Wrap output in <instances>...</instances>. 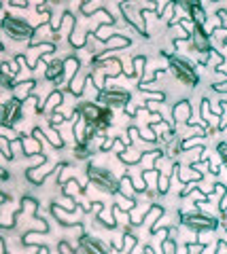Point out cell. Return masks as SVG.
Listing matches in <instances>:
<instances>
[{
    "label": "cell",
    "mask_w": 227,
    "mask_h": 254,
    "mask_svg": "<svg viewBox=\"0 0 227 254\" xmlns=\"http://www.w3.org/2000/svg\"><path fill=\"white\" fill-rule=\"evenodd\" d=\"M93 66H100V68H102L106 78L119 76L123 70H125L119 58H96V60H93Z\"/></svg>",
    "instance_id": "10"
},
{
    "label": "cell",
    "mask_w": 227,
    "mask_h": 254,
    "mask_svg": "<svg viewBox=\"0 0 227 254\" xmlns=\"http://www.w3.org/2000/svg\"><path fill=\"white\" fill-rule=\"evenodd\" d=\"M0 254H9V250H6V240H4V237H0Z\"/></svg>",
    "instance_id": "43"
},
{
    "label": "cell",
    "mask_w": 227,
    "mask_h": 254,
    "mask_svg": "<svg viewBox=\"0 0 227 254\" xmlns=\"http://www.w3.org/2000/svg\"><path fill=\"white\" fill-rule=\"evenodd\" d=\"M0 146H2V155L4 159H13V150H11V144L6 138H0Z\"/></svg>",
    "instance_id": "36"
},
{
    "label": "cell",
    "mask_w": 227,
    "mask_h": 254,
    "mask_svg": "<svg viewBox=\"0 0 227 254\" xmlns=\"http://www.w3.org/2000/svg\"><path fill=\"white\" fill-rule=\"evenodd\" d=\"M202 119H204V123L210 127V129H219V127H221V123H219V117L213 113V110H210V100L208 98H202Z\"/></svg>",
    "instance_id": "14"
},
{
    "label": "cell",
    "mask_w": 227,
    "mask_h": 254,
    "mask_svg": "<svg viewBox=\"0 0 227 254\" xmlns=\"http://www.w3.org/2000/svg\"><path fill=\"white\" fill-rule=\"evenodd\" d=\"M140 110H143V106H136L134 102H130V104L125 106V113H128V117H136V115L140 113Z\"/></svg>",
    "instance_id": "38"
},
{
    "label": "cell",
    "mask_w": 227,
    "mask_h": 254,
    "mask_svg": "<svg viewBox=\"0 0 227 254\" xmlns=\"http://www.w3.org/2000/svg\"><path fill=\"white\" fill-rule=\"evenodd\" d=\"M130 45H132V41H130L128 36H123V34H115V36L111 38V41L106 43V49H104L102 53H100V55H96V58H106V55L111 53V51H115V49H125V47H130Z\"/></svg>",
    "instance_id": "15"
},
{
    "label": "cell",
    "mask_w": 227,
    "mask_h": 254,
    "mask_svg": "<svg viewBox=\"0 0 227 254\" xmlns=\"http://www.w3.org/2000/svg\"><path fill=\"white\" fill-rule=\"evenodd\" d=\"M191 47H193V51H198V53H213L215 51L210 34H206V30L198 28V26H195L193 34H191Z\"/></svg>",
    "instance_id": "9"
},
{
    "label": "cell",
    "mask_w": 227,
    "mask_h": 254,
    "mask_svg": "<svg viewBox=\"0 0 227 254\" xmlns=\"http://www.w3.org/2000/svg\"><path fill=\"white\" fill-rule=\"evenodd\" d=\"M210 41H215V43H227V28L225 26H217L213 30V34H210Z\"/></svg>",
    "instance_id": "31"
},
{
    "label": "cell",
    "mask_w": 227,
    "mask_h": 254,
    "mask_svg": "<svg viewBox=\"0 0 227 254\" xmlns=\"http://www.w3.org/2000/svg\"><path fill=\"white\" fill-rule=\"evenodd\" d=\"M172 121L174 123H189L191 121V104L189 100H181L172 106Z\"/></svg>",
    "instance_id": "12"
},
{
    "label": "cell",
    "mask_w": 227,
    "mask_h": 254,
    "mask_svg": "<svg viewBox=\"0 0 227 254\" xmlns=\"http://www.w3.org/2000/svg\"><path fill=\"white\" fill-rule=\"evenodd\" d=\"M115 205H119V210H123V212H132L134 210V205H138V201H134V199H128L125 195H121V193H115Z\"/></svg>",
    "instance_id": "28"
},
{
    "label": "cell",
    "mask_w": 227,
    "mask_h": 254,
    "mask_svg": "<svg viewBox=\"0 0 227 254\" xmlns=\"http://www.w3.org/2000/svg\"><path fill=\"white\" fill-rule=\"evenodd\" d=\"M75 153H76V159H87L91 153H89V150H87V144H76V150H75Z\"/></svg>",
    "instance_id": "37"
},
{
    "label": "cell",
    "mask_w": 227,
    "mask_h": 254,
    "mask_svg": "<svg viewBox=\"0 0 227 254\" xmlns=\"http://www.w3.org/2000/svg\"><path fill=\"white\" fill-rule=\"evenodd\" d=\"M215 254H227V244H223L221 240L217 242V252Z\"/></svg>",
    "instance_id": "42"
},
{
    "label": "cell",
    "mask_w": 227,
    "mask_h": 254,
    "mask_svg": "<svg viewBox=\"0 0 227 254\" xmlns=\"http://www.w3.org/2000/svg\"><path fill=\"white\" fill-rule=\"evenodd\" d=\"M119 11L132 28H136L145 38L149 36V30L145 26V17H143V9H136V2H119Z\"/></svg>",
    "instance_id": "6"
},
{
    "label": "cell",
    "mask_w": 227,
    "mask_h": 254,
    "mask_svg": "<svg viewBox=\"0 0 227 254\" xmlns=\"http://www.w3.org/2000/svg\"><path fill=\"white\" fill-rule=\"evenodd\" d=\"M119 193H121V195H125L128 199H134V201H136L138 190H136V187H134V182H132L130 174H125V176L119 180Z\"/></svg>",
    "instance_id": "21"
},
{
    "label": "cell",
    "mask_w": 227,
    "mask_h": 254,
    "mask_svg": "<svg viewBox=\"0 0 227 254\" xmlns=\"http://www.w3.org/2000/svg\"><path fill=\"white\" fill-rule=\"evenodd\" d=\"M189 244H183V246H176V252L174 254H189Z\"/></svg>",
    "instance_id": "41"
},
{
    "label": "cell",
    "mask_w": 227,
    "mask_h": 254,
    "mask_svg": "<svg viewBox=\"0 0 227 254\" xmlns=\"http://www.w3.org/2000/svg\"><path fill=\"white\" fill-rule=\"evenodd\" d=\"M132 64H134V68H136V78H138V83H143V74H145V64H147V58L145 55H136L134 60H132Z\"/></svg>",
    "instance_id": "29"
},
{
    "label": "cell",
    "mask_w": 227,
    "mask_h": 254,
    "mask_svg": "<svg viewBox=\"0 0 227 254\" xmlns=\"http://www.w3.org/2000/svg\"><path fill=\"white\" fill-rule=\"evenodd\" d=\"M76 113L87 125H102V117H104V106H100L98 102H83V104L76 108Z\"/></svg>",
    "instance_id": "7"
},
{
    "label": "cell",
    "mask_w": 227,
    "mask_h": 254,
    "mask_svg": "<svg viewBox=\"0 0 227 254\" xmlns=\"http://www.w3.org/2000/svg\"><path fill=\"white\" fill-rule=\"evenodd\" d=\"M62 190H64V195H66V197H70V199H75V195L79 193V190H83V189H81L79 182L70 178V180L66 182V185H64V189H62Z\"/></svg>",
    "instance_id": "30"
},
{
    "label": "cell",
    "mask_w": 227,
    "mask_h": 254,
    "mask_svg": "<svg viewBox=\"0 0 227 254\" xmlns=\"http://www.w3.org/2000/svg\"><path fill=\"white\" fill-rule=\"evenodd\" d=\"M151 208H153L151 201L149 203H138V208L130 212V225H143V222L147 220V214H149Z\"/></svg>",
    "instance_id": "18"
},
{
    "label": "cell",
    "mask_w": 227,
    "mask_h": 254,
    "mask_svg": "<svg viewBox=\"0 0 227 254\" xmlns=\"http://www.w3.org/2000/svg\"><path fill=\"white\" fill-rule=\"evenodd\" d=\"M79 246H81L83 254H111L102 242L96 240V237H89V235H83L79 240Z\"/></svg>",
    "instance_id": "11"
},
{
    "label": "cell",
    "mask_w": 227,
    "mask_h": 254,
    "mask_svg": "<svg viewBox=\"0 0 227 254\" xmlns=\"http://www.w3.org/2000/svg\"><path fill=\"white\" fill-rule=\"evenodd\" d=\"M96 102H100V106L104 108H115V106L125 108L132 102V95L125 89H104V91H98Z\"/></svg>",
    "instance_id": "5"
},
{
    "label": "cell",
    "mask_w": 227,
    "mask_h": 254,
    "mask_svg": "<svg viewBox=\"0 0 227 254\" xmlns=\"http://www.w3.org/2000/svg\"><path fill=\"white\" fill-rule=\"evenodd\" d=\"M21 108H23V102L13 98V100H6L4 102V108H2V125L11 127L13 123L21 121Z\"/></svg>",
    "instance_id": "8"
},
{
    "label": "cell",
    "mask_w": 227,
    "mask_h": 254,
    "mask_svg": "<svg viewBox=\"0 0 227 254\" xmlns=\"http://www.w3.org/2000/svg\"><path fill=\"white\" fill-rule=\"evenodd\" d=\"M47 121H49V125H51V127H60L62 123L66 121V117H64V115H60V113H53L49 119H47Z\"/></svg>",
    "instance_id": "35"
},
{
    "label": "cell",
    "mask_w": 227,
    "mask_h": 254,
    "mask_svg": "<svg viewBox=\"0 0 227 254\" xmlns=\"http://www.w3.org/2000/svg\"><path fill=\"white\" fill-rule=\"evenodd\" d=\"M161 55L168 58V68L172 70V74H174L181 83L189 85V87H195L200 83V76H198V72H195L193 64L187 58H181V55H174V53L170 55L168 51H161Z\"/></svg>",
    "instance_id": "1"
},
{
    "label": "cell",
    "mask_w": 227,
    "mask_h": 254,
    "mask_svg": "<svg viewBox=\"0 0 227 254\" xmlns=\"http://www.w3.org/2000/svg\"><path fill=\"white\" fill-rule=\"evenodd\" d=\"M223 218H225V220H227V212H225V214H223Z\"/></svg>",
    "instance_id": "47"
},
{
    "label": "cell",
    "mask_w": 227,
    "mask_h": 254,
    "mask_svg": "<svg viewBox=\"0 0 227 254\" xmlns=\"http://www.w3.org/2000/svg\"><path fill=\"white\" fill-rule=\"evenodd\" d=\"M181 225H185L195 233H206V231H217L219 220L213 214L206 212H181Z\"/></svg>",
    "instance_id": "2"
},
{
    "label": "cell",
    "mask_w": 227,
    "mask_h": 254,
    "mask_svg": "<svg viewBox=\"0 0 227 254\" xmlns=\"http://www.w3.org/2000/svg\"><path fill=\"white\" fill-rule=\"evenodd\" d=\"M0 133H2V138H6V140H19V138H21V133L13 131L11 127H6V125L0 127Z\"/></svg>",
    "instance_id": "33"
},
{
    "label": "cell",
    "mask_w": 227,
    "mask_h": 254,
    "mask_svg": "<svg viewBox=\"0 0 227 254\" xmlns=\"http://www.w3.org/2000/svg\"><path fill=\"white\" fill-rule=\"evenodd\" d=\"M168 190H170V176H168V174H163V172H161V176H159V187H157V193L166 195Z\"/></svg>",
    "instance_id": "32"
},
{
    "label": "cell",
    "mask_w": 227,
    "mask_h": 254,
    "mask_svg": "<svg viewBox=\"0 0 227 254\" xmlns=\"http://www.w3.org/2000/svg\"><path fill=\"white\" fill-rule=\"evenodd\" d=\"M34 85H36V81H30V78H28V81L17 83V89H15V98L21 100V102H26V100L30 98V95H32L30 91L34 89Z\"/></svg>",
    "instance_id": "24"
},
{
    "label": "cell",
    "mask_w": 227,
    "mask_h": 254,
    "mask_svg": "<svg viewBox=\"0 0 227 254\" xmlns=\"http://www.w3.org/2000/svg\"><path fill=\"white\" fill-rule=\"evenodd\" d=\"M143 155H145V150H143V153H138V150L134 153V150H128V148H125L123 153H119L117 157H119V161H121L123 165H136V163L143 161Z\"/></svg>",
    "instance_id": "25"
},
{
    "label": "cell",
    "mask_w": 227,
    "mask_h": 254,
    "mask_svg": "<svg viewBox=\"0 0 227 254\" xmlns=\"http://www.w3.org/2000/svg\"><path fill=\"white\" fill-rule=\"evenodd\" d=\"M11 6H19V9H28L30 2H26V0H11Z\"/></svg>",
    "instance_id": "40"
},
{
    "label": "cell",
    "mask_w": 227,
    "mask_h": 254,
    "mask_svg": "<svg viewBox=\"0 0 227 254\" xmlns=\"http://www.w3.org/2000/svg\"><path fill=\"white\" fill-rule=\"evenodd\" d=\"M47 140H49V144L56 148V150H60V148H64V140L60 138V133H58V129L56 127H47Z\"/></svg>",
    "instance_id": "27"
},
{
    "label": "cell",
    "mask_w": 227,
    "mask_h": 254,
    "mask_svg": "<svg viewBox=\"0 0 227 254\" xmlns=\"http://www.w3.org/2000/svg\"><path fill=\"white\" fill-rule=\"evenodd\" d=\"M79 66H81V64H79V60H76L75 55H70L68 60H64V78H66L68 85L73 83V78L76 74H79Z\"/></svg>",
    "instance_id": "20"
},
{
    "label": "cell",
    "mask_w": 227,
    "mask_h": 254,
    "mask_svg": "<svg viewBox=\"0 0 227 254\" xmlns=\"http://www.w3.org/2000/svg\"><path fill=\"white\" fill-rule=\"evenodd\" d=\"M2 30L15 41H32L36 28H32L26 19L15 17V15H4L2 17Z\"/></svg>",
    "instance_id": "3"
},
{
    "label": "cell",
    "mask_w": 227,
    "mask_h": 254,
    "mask_svg": "<svg viewBox=\"0 0 227 254\" xmlns=\"http://www.w3.org/2000/svg\"><path fill=\"white\" fill-rule=\"evenodd\" d=\"M223 227H225V229H227V220H225V222H223Z\"/></svg>",
    "instance_id": "46"
},
{
    "label": "cell",
    "mask_w": 227,
    "mask_h": 254,
    "mask_svg": "<svg viewBox=\"0 0 227 254\" xmlns=\"http://www.w3.org/2000/svg\"><path fill=\"white\" fill-rule=\"evenodd\" d=\"M217 153H219V157H221L223 168L227 170V142H219V144H217Z\"/></svg>",
    "instance_id": "34"
},
{
    "label": "cell",
    "mask_w": 227,
    "mask_h": 254,
    "mask_svg": "<svg viewBox=\"0 0 227 254\" xmlns=\"http://www.w3.org/2000/svg\"><path fill=\"white\" fill-rule=\"evenodd\" d=\"M113 250H117V252H121L123 248H125V242H123V237H113Z\"/></svg>",
    "instance_id": "39"
},
{
    "label": "cell",
    "mask_w": 227,
    "mask_h": 254,
    "mask_svg": "<svg viewBox=\"0 0 227 254\" xmlns=\"http://www.w3.org/2000/svg\"><path fill=\"white\" fill-rule=\"evenodd\" d=\"M62 100H64V93H62L60 89H53V91L49 93V98H47V102H45V113L51 117L53 113H56V108L60 106Z\"/></svg>",
    "instance_id": "22"
},
{
    "label": "cell",
    "mask_w": 227,
    "mask_h": 254,
    "mask_svg": "<svg viewBox=\"0 0 227 254\" xmlns=\"http://www.w3.org/2000/svg\"><path fill=\"white\" fill-rule=\"evenodd\" d=\"M85 81H87V76H85L81 70H79V74H76L75 78H73V83L68 85V91L75 95V98H79V95H83V91H85Z\"/></svg>",
    "instance_id": "23"
},
{
    "label": "cell",
    "mask_w": 227,
    "mask_h": 254,
    "mask_svg": "<svg viewBox=\"0 0 227 254\" xmlns=\"http://www.w3.org/2000/svg\"><path fill=\"white\" fill-rule=\"evenodd\" d=\"M81 6V13L85 15L87 19H91L96 13H100L104 9V4H102V0H96V2H83V4H79Z\"/></svg>",
    "instance_id": "26"
},
{
    "label": "cell",
    "mask_w": 227,
    "mask_h": 254,
    "mask_svg": "<svg viewBox=\"0 0 227 254\" xmlns=\"http://www.w3.org/2000/svg\"><path fill=\"white\" fill-rule=\"evenodd\" d=\"M187 13H189V19L195 23L198 28H206V11L204 6H202L200 2H189L187 4Z\"/></svg>",
    "instance_id": "13"
},
{
    "label": "cell",
    "mask_w": 227,
    "mask_h": 254,
    "mask_svg": "<svg viewBox=\"0 0 227 254\" xmlns=\"http://www.w3.org/2000/svg\"><path fill=\"white\" fill-rule=\"evenodd\" d=\"M221 229H223V231H221V242L227 244V229L225 227H221Z\"/></svg>",
    "instance_id": "45"
},
{
    "label": "cell",
    "mask_w": 227,
    "mask_h": 254,
    "mask_svg": "<svg viewBox=\"0 0 227 254\" xmlns=\"http://www.w3.org/2000/svg\"><path fill=\"white\" fill-rule=\"evenodd\" d=\"M34 254H51V252H49V248H47V246H38Z\"/></svg>",
    "instance_id": "44"
},
{
    "label": "cell",
    "mask_w": 227,
    "mask_h": 254,
    "mask_svg": "<svg viewBox=\"0 0 227 254\" xmlns=\"http://www.w3.org/2000/svg\"><path fill=\"white\" fill-rule=\"evenodd\" d=\"M174 170L178 174V178H181V182H185V185H191V182H200L202 178H204V174L198 172V170H193V168H181V165H174Z\"/></svg>",
    "instance_id": "16"
},
{
    "label": "cell",
    "mask_w": 227,
    "mask_h": 254,
    "mask_svg": "<svg viewBox=\"0 0 227 254\" xmlns=\"http://www.w3.org/2000/svg\"><path fill=\"white\" fill-rule=\"evenodd\" d=\"M159 176H161V170H157V168H153V170H143V178H145L147 190H155V193H157Z\"/></svg>",
    "instance_id": "19"
},
{
    "label": "cell",
    "mask_w": 227,
    "mask_h": 254,
    "mask_svg": "<svg viewBox=\"0 0 227 254\" xmlns=\"http://www.w3.org/2000/svg\"><path fill=\"white\" fill-rule=\"evenodd\" d=\"M87 178L93 187L104 190V193H111V195L119 193V180H117L108 170H102V168H98V165L91 163L87 168Z\"/></svg>",
    "instance_id": "4"
},
{
    "label": "cell",
    "mask_w": 227,
    "mask_h": 254,
    "mask_svg": "<svg viewBox=\"0 0 227 254\" xmlns=\"http://www.w3.org/2000/svg\"><path fill=\"white\" fill-rule=\"evenodd\" d=\"M60 76H64V62L53 60V62L47 64V68H45V78L47 81H58Z\"/></svg>",
    "instance_id": "17"
}]
</instances>
